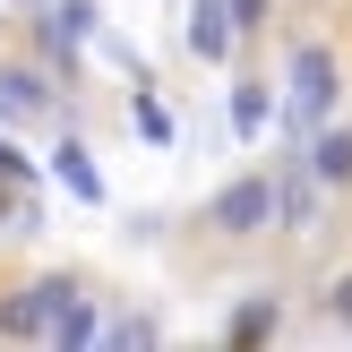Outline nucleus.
<instances>
[{
  "label": "nucleus",
  "mask_w": 352,
  "mask_h": 352,
  "mask_svg": "<svg viewBox=\"0 0 352 352\" xmlns=\"http://www.w3.org/2000/svg\"><path fill=\"white\" fill-rule=\"evenodd\" d=\"M0 181H17V189L34 181V155H26V146H9V138H0Z\"/></svg>",
  "instance_id": "14"
},
{
  "label": "nucleus",
  "mask_w": 352,
  "mask_h": 352,
  "mask_svg": "<svg viewBox=\"0 0 352 352\" xmlns=\"http://www.w3.org/2000/svg\"><path fill=\"white\" fill-rule=\"evenodd\" d=\"M232 43H241L232 9H223V0H198V9H189V52H198V60H223Z\"/></svg>",
  "instance_id": "6"
},
{
  "label": "nucleus",
  "mask_w": 352,
  "mask_h": 352,
  "mask_svg": "<svg viewBox=\"0 0 352 352\" xmlns=\"http://www.w3.org/2000/svg\"><path fill=\"white\" fill-rule=\"evenodd\" d=\"M206 223H215V232H232V241L267 232V223H275V181H267V172H241V181H223V189H215V206H206Z\"/></svg>",
  "instance_id": "3"
},
{
  "label": "nucleus",
  "mask_w": 352,
  "mask_h": 352,
  "mask_svg": "<svg viewBox=\"0 0 352 352\" xmlns=\"http://www.w3.org/2000/svg\"><path fill=\"white\" fill-rule=\"evenodd\" d=\"M327 318L352 327V275H336V284H327Z\"/></svg>",
  "instance_id": "16"
},
{
  "label": "nucleus",
  "mask_w": 352,
  "mask_h": 352,
  "mask_svg": "<svg viewBox=\"0 0 352 352\" xmlns=\"http://www.w3.org/2000/svg\"><path fill=\"white\" fill-rule=\"evenodd\" d=\"M26 9H34V0H26Z\"/></svg>",
  "instance_id": "19"
},
{
  "label": "nucleus",
  "mask_w": 352,
  "mask_h": 352,
  "mask_svg": "<svg viewBox=\"0 0 352 352\" xmlns=\"http://www.w3.org/2000/svg\"><path fill=\"white\" fill-rule=\"evenodd\" d=\"M275 223L284 232H318V172H309V155L275 181Z\"/></svg>",
  "instance_id": "4"
},
{
  "label": "nucleus",
  "mask_w": 352,
  "mask_h": 352,
  "mask_svg": "<svg viewBox=\"0 0 352 352\" xmlns=\"http://www.w3.org/2000/svg\"><path fill=\"white\" fill-rule=\"evenodd\" d=\"M43 344H69V352H78V344H103V318H95V292H86V284H69V301L52 309V336Z\"/></svg>",
  "instance_id": "5"
},
{
  "label": "nucleus",
  "mask_w": 352,
  "mask_h": 352,
  "mask_svg": "<svg viewBox=\"0 0 352 352\" xmlns=\"http://www.w3.org/2000/svg\"><path fill=\"white\" fill-rule=\"evenodd\" d=\"M129 120H138V129L155 138V146H172V112H164L155 95H138V103H129Z\"/></svg>",
  "instance_id": "12"
},
{
  "label": "nucleus",
  "mask_w": 352,
  "mask_h": 352,
  "mask_svg": "<svg viewBox=\"0 0 352 352\" xmlns=\"http://www.w3.org/2000/svg\"><path fill=\"white\" fill-rule=\"evenodd\" d=\"M69 284H78V275H34V284H9V292H0V336H9V344H43V336H52V309L69 301Z\"/></svg>",
  "instance_id": "2"
},
{
  "label": "nucleus",
  "mask_w": 352,
  "mask_h": 352,
  "mask_svg": "<svg viewBox=\"0 0 352 352\" xmlns=\"http://www.w3.org/2000/svg\"><path fill=\"white\" fill-rule=\"evenodd\" d=\"M103 344H155V318H120V327H103Z\"/></svg>",
  "instance_id": "15"
},
{
  "label": "nucleus",
  "mask_w": 352,
  "mask_h": 352,
  "mask_svg": "<svg viewBox=\"0 0 352 352\" xmlns=\"http://www.w3.org/2000/svg\"><path fill=\"white\" fill-rule=\"evenodd\" d=\"M258 336H275V301H250V309H232V327H223V344H258Z\"/></svg>",
  "instance_id": "11"
},
{
  "label": "nucleus",
  "mask_w": 352,
  "mask_h": 352,
  "mask_svg": "<svg viewBox=\"0 0 352 352\" xmlns=\"http://www.w3.org/2000/svg\"><path fill=\"white\" fill-rule=\"evenodd\" d=\"M267 120H275V95H267L258 78H241V86H232V129H241V138H258Z\"/></svg>",
  "instance_id": "8"
},
{
  "label": "nucleus",
  "mask_w": 352,
  "mask_h": 352,
  "mask_svg": "<svg viewBox=\"0 0 352 352\" xmlns=\"http://www.w3.org/2000/svg\"><path fill=\"white\" fill-rule=\"evenodd\" d=\"M0 120H9V103H0Z\"/></svg>",
  "instance_id": "18"
},
{
  "label": "nucleus",
  "mask_w": 352,
  "mask_h": 352,
  "mask_svg": "<svg viewBox=\"0 0 352 352\" xmlns=\"http://www.w3.org/2000/svg\"><path fill=\"white\" fill-rule=\"evenodd\" d=\"M223 9H232V26H241V34H258V26H267V0H223Z\"/></svg>",
  "instance_id": "17"
},
{
  "label": "nucleus",
  "mask_w": 352,
  "mask_h": 352,
  "mask_svg": "<svg viewBox=\"0 0 352 352\" xmlns=\"http://www.w3.org/2000/svg\"><path fill=\"white\" fill-rule=\"evenodd\" d=\"M34 223H43V206H17L9 189H0V232H34Z\"/></svg>",
  "instance_id": "13"
},
{
  "label": "nucleus",
  "mask_w": 352,
  "mask_h": 352,
  "mask_svg": "<svg viewBox=\"0 0 352 352\" xmlns=\"http://www.w3.org/2000/svg\"><path fill=\"white\" fill-rule=\"evenodd\" d=\"M52 172H60V189L78 206H103V172H95V155L78 146V138H69V146H52Z\"/></svg>",
  "instance_id": "7"
},
{
  "label": "nucleus",
  "mask_w": 352,
  "mask_h": 352,
  "mask_svg": "<svg viewBox=\"0 0 352 352\" xmlns=\"http://www.w3.org/2000/svg\"><path fill=\"white\" fill-rule=\"evenodd\" d=\"M336 95H344L336 52H327V43H301V52H292V103H284V138H292V146L318 138V120L336 112Z\"/></svg>",
  "instance_id": "1"
},
{
  "label": "nucleus",
  "mask_w": 352,
  "mask_h": 352,
  "mask_svg": "<svg viewBox=\"0 0 352 352\" xmlns=\"http://www.w3.org/2000/svg\"><path fill=\"white\" fill-rule=\"evenodd\" d=\"M0 103H9V112H43V103H52V86L34 78V69H0Z\"/></svg>",
  "instance_id": "10"
},
{
  "label": "nucleus",
  "mask_w": 352,
  "mask_h": 352,
  "mask_svg": "<svg viewBox=\"0 0 352 352\" xmlns=\"http://www.w3.org/2000/svg\"><path fill=\"white\" fill-rule=\"evenodd\" d=\"M309 172H318L327 189H344V181H352V138H344V129H327L318 146H309Z\"/></svg>",
  "instance_id": "9"
}]
</instances>
